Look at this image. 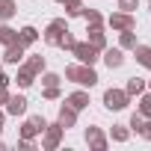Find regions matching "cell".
<instances>
[{
  "instance_id": "obj_1",
  "label": "cell",
  "mask_w": 151,
  "mask_h": 151,
  "mask_svg": "<svg viewBox=\"0 0 151 151\" xmlns=\"http://www.w3.org/2000/svg\"><path fill=\"white\" fill-rule=\"evenodd\" d=\"M65 80H71V83H77V86H95L101 77L95 74V68L92 65H83V62H71V65H65Z\"/></svg>"
},
{
  "instance_id": "obj_2",
  "label": "cell",
  "mask_w": 151,
  "mask_h": 151,
  "mask_svg": "<svg viewBox=\"0 0 151 151\" xmlns=\"http://www.w3.org/2000/svg\"><path fill=\"white\" fill-rule=\"evenodd\" d=\"M77 62H83V65H95L98 59H101V50L98 47H92L89 42H74V47L68 50Z\"/></svg>"
},
{
  "instance_id": "obj_3",
  "label": "cell",
  "mask_w": 151,
  "mask_h": 151,
  "mask_svg": "<svg viewBox=\"0 0 151 151\" xmlns=\"http://www.w3.org/2000/svg\"><path fill=\"white\" fill-rule=\"evenodd\" d=\"M62 136H65V127H62L59 122L47 124V127L42 130V148H45V151H56V148L62 145Z\"/></svg>"
},
{
  "instance_id": "obj_4",
  "label": "cell",
  "mask_w": 151,
  "mask_h": 151,
  "mask_svg": "<svg viewBox=\"0 0 151 151\" xmlns=\"http://www.w3.org/2000/svg\"><path fill=\"white\" fill-rule=\"evenodd\" d=\"M127 104H130V95H127L124 89H116V86H113V89L104 92V107H107L110 113H122Z\"/></svg>"
},
{
  "instance_id": "obj_5",
  "label": "cell",
  "mask_w": 151,
  "mask_h": 151,
  "mask_svg": "<svg viewBox=\"0 0 151 151\" xmlns=\"http://www.w3.org/2000/svg\"><path fill=\"white\" fill-rule=\"evenodd\" d=\"M83 139H86V145L92 148V151H107V145H110V136L101 130V127H86L83 130Z\"/></svg>"
},
{
  "instance_id": "obj_6",
  "label": "cell",
  "mask_w": 151,
  "mask_h": 151,
  "mask_svg": "<svg viewBox=\"0 0 151 151\" xmlns=\"http://www.w3.org/2000/svg\"><path fill=\"white\" fill-rule=\"evenodd\" d=\"M107 24H110L116 33H122V30H136V18H133L130 12H122V9L113 12V15L107 18Z\"/></svg>"
},
{
  "instance_id": "obj_7",
  "label": "cell",
  "mask_w": 151,
  "mask_h": 151,
  "mask_svg": "<svg viewBox=\"0 0 151 151\" xmlns=\"http://www.w3.org/2000/svg\"><path fill=\"white\" fill-rule=\"evenodd\" d=\"M68 30V24H65V18H53L47 27H45V33H42V39L47 42V45H56L59 42V36Z\"/></svg>"
},
{
  "instance_id": "obj_8",
  "label": "cell",
  "mask_w": 151,
  "mask_h": 151,
  "mask_svg": "<svg viewBox=\"0 0 151 151\" xmlns=\"http://www.w3.org/2000/svg\"><path fill=\"white\" fill-rule=\"evenodd\" d=\"M24 56H27V47H24L21 42H12V45H6V50H3V62H6V65H21Z\"/></svg>"
},
{
  "instance_id": "obj_9",
  "label": "cell",
  "mask_w": 151,
  "mask_h": 151,
  "mask_svg": "<svg viewBox=\"0 0 151 151\" xmlns=\"http://www.w3.org/2000/svg\"><path fill=\"white\" fill-rule=\"evenodd\" d=\"M101 59L107 62V68H122L124 65V50L122 47H104L101 50Z\"/></svg>"
},
{
  "instance_id": "obj_10",
  "label": "cell",
  "mask_w": 151,
  "mask_h": 151,
  "mask_svg": "<svg viewBox=\"0 0 151 151\" xmlns=\"http://www.w3.org/2000/svg\"><path fill=\"white\" fill-rule=\"evenodd\" d=\"M27 98L24 95H9V101L3 104V110H6V116H24L27 113Z\"/></svg>"
},
{
  "instance_id": "obj_11",
  "label": "cell",
  "mask_w": 151,
  "mask_h": 151,
  "mask_svg": "<svg viewBox=\"0 0 151 151\" xmlns=\"http://www.w3.org/2000/svg\"><path fill=\"white\" fill-rule=\"evenodd\" d=\"M86 33H89V39H86V42H89L92 47H98V50H104V47H107V33H104V24H92Z\"/></svg>"
},
{
  "instance_id": "obj_12",
  "label": "cell",
  "mask_w": 151,
  "mask_h": 151,
  "mask_svg": "<svg viewBox=\"0 0 151 151\" xmlns=\"http://www.w3.org/2000/svg\"><path fill=\"white\" fill-rule=\"evenodd\" d=\"M56 122L68 130V127H74V124H77V110H74V107H68V104H62L59 107V113H56Z\"/></svg>"
},
{
  "instance_id": "obj_13",
  "label": "cell",
  "mask_w": 151,
  "mask_h": 151,
  "mask_svg": "<svg viewBox=\"0 0 151 151\" xmlns=\"http://www.w3.org/2000/svg\"><path fill=\"white\" fill-rule=\"evenodd\" d=\"M21 65H24V68H30L36 77L47 68V62H45V56H42V53H30V56H24V62H21Z\"/></svg>"
},
{
  "instance_id": "obj_14",
  "label": "cell",
  "mask_w": 151,
  "mask_h": 151,
  "mask_svg": "<svg viewBox=\"0 0 151 151\" xmlns=\"http://www.w3.org/2000/svg\"><path fill=\"white\" fill-rule=\"evenodd\" d=\"M65 104H68V107H74V110L80 113V110H86L92 101H89V92H83V89H80V92H71V95L65 98Z\"/></svg>"
},
{
  "instance_id": "obj_15",
  "label": "cell",
  "mask_w": 151,
  "mask_h": 151,
  "mask_svg": "<svg viewBox=\"0 0 151 151\" xmlns=\"http://www.w3.org/2000/svg\"><path fill=\"white\" fill-rule=\"evenodd\" d=\"M12 80L18 83V89H30V86L36 83V74H33L30 68H24V65H18V74H15Z\"/></svg>"
},
{
  "instance_id": "obj_16",
  "label": "cell",
  "mask_w": 151,
  "mask_h": 151,
  "mask_svg": "<svg viewBox=\"0 0 151 151\" xmlns=\"http://www.w3.org/2000/svg\"><path fill=\"white\" fill-rule=\"evenodd\" d=\"M18 42H21L24 47H30V45H36V42H39V30H36L33 24H27V27H21V30H18Z\"/></svg>"
},
{
  "instance_id": "obj_17",
  "label": "cell",
  "mask_w": 151,
  "mask_h": 151,
  "mask_svg": "<svg viewBox=\"0 0 151 151\" xmlns=\"http://www.w3.org/2000/svg\"><path fill=\"white\" fill-rule=\"evenodd\" d=\"M133 56H136V65L151 68V47H148V45H136V47H133Z\"/></svg>"
},
{
  "instance_id": "obj_18",
  "label": "cell",
  "mask_w": 151,
  "mask_h": 151,
  "mask_svg": "<svg viewBox=\"0 0 151 151\" xmlns=\"http://www.w3.org/2000/svg\"><path fill=\"white\" fill-rule=\"evenodd\" d=\"M136 45H139V42H136V33H133V30H122V33H119V47H122V50H133Z\"/></svg>"
},
{
  "instance_id": "obj_19",
  "label": "cell",
  "mask_w": 151,
  "mask_h": 151,
  "mask_svg": "<svg viewBox=\"0 0 151 151\" xmlns=\"http://www.w3.org/2000/svg\"><path fill=\"white\" fill-rule=\"evenodd\" d=\"M12 42H18V30L3 21V24H0V45L6 47V45H12Z\"/></svg>"
},
{
  "instance_id": "obj_20",
  "label": "cell",
  "mask_w": 151,
  "mask_h": 151,
  "mask_svg": "<svg viewBox=\"0 0 151 151\" xmlns=\"http://www.w3.org/2000/svg\"><path fill=\"white\" fill-rule=\"evenodd\" d=\"M124 92H127V95H130V98H133V95H136V98H139V95H142V92H145V80H142V77H130V80H127V83H124Z\"/></svg>"
},
{
  "instance_id": "obj_21",
  "label": "cell",
  "mask_w": 151,
  "mask_h": 151,
  "mask_svg": "<svg viewBox=\"0 0 151 151\" xmlns=\"http://www.w3.org/2000/svg\"><path fill=\"white\" fill-rule=\"evenodd\" d=\"M110 139H113V142H127V139H130V127H127V124H113Z\"/></svg>"
},
{
  "instance_id": "obj_22",
  "label": "cell",
  "mask_w": 151,
  "mask_h": 151,
  "mask_svg": "<svg viewBox=\"0 0 151 151\" xmlns=\"http://www.w3.org/2000/svg\"><path fill=\"white\" fill-rule=\"evenodd\" d=\"M15 12H18L15 0H0V21H9V18H12Z\"/></svg>"
},
{
  "instance_id": "obj_23",
  "label": "cell",
  "mask_w": 151,
  "mask_h": 151,
  "mask_svg": "<svg viewBox=\"0 0 151 151\" xmlns=\"http://www.w3.org/2000/svg\"><path fill=\"white\" fill-rule=\"evenodd\" d=\"M80 18H86V24H89V27H92V24H104V15H101L98 9H86V6L80 9Z\"/></svg>"
},
{
  "instance_id": "obj_24",
  "label": "cell",
  "mask_w": 151,
  "mask_h": 151,
  "mask_svg": "<svg viewBox=\"0 0 151 151\" xmlns=\"http://www.w3.org/2000/svg\"><path fill=\"white\" fill-rule=\"evenodd\" d=\"M136 110H139L145 119H151V92H142V95H139V104H136Z\"/></svg>"
},
{
  "instance_id": "obj_25",
  "label": "cell",
  "mask_w": 151,
  "mask_h": 151,
  "mask_svg": "<svg viewBox=\"0 0 151 151\" xmlns=\"http://www.w3.org/2000/svg\"><path fill=\"white\" fill-rule=\"evenodd\" d=\"M62 3H65V15L68 18H77L80 9H83V0H62Z\"/></svg>"
},
{
  "instance_id": "obj_26",
  "label": "cell",
  "mask_w": 151,
  "mask_h": 151,
  "mask_svg": "<svg viewBox=\"0 0 151 151\" xmlns=\"http://www.w3.org/2000/svg\"><path fill=\"white\" fill-rule=\"evenodd\" d=\"M74 42H77V39H74V33H71V30H65V33L59 36L56 47H62V50H71V47H74Z\"/></svg>"
},
{
  "instance_id": "obj_27",
  "label": "cell",
  "mask_w": 151,
  "mask_h": 151,
  "mask_svg": "<svg viewBox=\"0 0 151 151\" xmlns=\"http://www.w3.org/2000/svg\"><path fill=\"white\" fill-rule=\"evenodd\" d=\"M42 98H45V101H59V98H62V89H59V86H45V89H42Z\"/></svg>"
},
{
  "instance_id": "obj_28",
  "label": "cell",
  "mask_w": 151,
  "mask_h": 151,
  "mask_svg": "<svg viewBox=\"0 0 151 151\" xmlns=\"http://www.w3.org/2000/svg\"><path fill=\"white\" fill-rule=\"evenodd\" d=\"M39 77H42V86H59V74H53V71H42L39 74Z\"/></svg>"
},
{
  "instance_id": "obj_29",
  "label": "cell",
  "mask_w": 151,
  "mask_h": 151,
  "mask_svg": "<svg viewBox=\"0 0 151 151\" xmlns=\"http://www.w3.org/2000/svg\"><path fill=\"white\" fill-rule=\"evenodd\" d=\"M142 124H145V116H142V113H139V110H136V113H133V116H130V124H127V127H130V130H136V133H139V127H142Z\"/></svg>"
},
{
  "instance_id": "obj_30",
  "label": "cell",
  "mask_w": 151,
  "mask_h": 151,
  "mask_svg": "<svg viewBox=\"0 0 151 151\" xmlns=\"http://www.w3.org/2000/svg\"><path fill=\"white\" fill-rule=\"evenodd\" d=\"M119 9H122V12H130V15H133V12L139 9V0H119Z\"/></svg>"
},
{
  "instance_id": "obj_31",
  "label": "cell",
  "mask_w": 151,
  "mask_h": 151,
  "mask_svg": "<svg viewBox=\"0 0 151 151\" xmlns=\"http://www.w3.org/2000/svg\"><path fill=\"white\" fill-rule=\"evenodd\" d=\"M139 136H142L145 142H151V119H145V124L139 127Z\"/></svg>"
},
{
  "instance_id": "obj_32",
  "label": "cell",
  "mask_w": 151,
  "mask_h": 151,
  "mask_svg": "<svg viewBox=\"0 0 151 151\" xmlns=\"http://www.w3.org/2000/svg\"><path fill=\"white\" fill-rule=\"evenodd\" d=\"M18 148H21V151H33V148H36V142H33V139H24V136H21V139H18Z\"/></svg>"
},
{
  "instance_id": "obj_33",
  "label": "cell",
  "mask_w": 151,
  "mask_h": 151,
  "mask_svg": "<svg viewBox=\"0 0 151 151\" xmlns=\"http://www.w3.org/2000/svg\"><path fill=\"white\" fill-rule=\"evenodd\" d=\"M9 83H12V77H9V74H3V71H0V86H3V89H9Z\"/></svg>"
},
{
  "instance_id": "obj_34",
  "label": "cell",
  "mask_w": 151,
  "mask_h": 151,
  "mask_svg": "<svg viewBox=\"0 0 151 151\" xmlns=\"http://www.w3.org/2000/svg\"><path fill=\"white\" fill-rule=\"evenodd\" d=\"M6 101H9V89H3V86H0V107H3Z\"/></svg>"
},
{
  "instance_id": "obj_35",
  "label": "cell",
  "mask_w": 151,
  "mask_h": 151,
  "mask_svg": "<svg viewBox=\"0 0 151 151\" xmlns=\"http://www.w3.org/2000/svg\"><path fill=\"white\" fill-rule=\"evenodd\" d=\"M3 122H6V110H3V107H0V124H3Z\"/></svg>"
},
{
  "instance_id": "obj_36",
  "label": "cell",
  "mask_w": 151,
  "mask_h": 151,
  "mask_svg": "<svg viewBox=\"0 0 151 151\" xmlns=\"http://www.w3.org/2000/svg\"><path fill=\"white\" fill-rule=\"evenodd\" d=\"M145 89H148V92H151V80H145Z\"/></svg>"
},
{
  "instance_id": "obj_37",
  "label": "cell",
  "mask_w": 151,
  "mask_h": 151,
  "mask_svg": "<svg viewBox=\"0 0 151 151\" xmlns=\"http://www.w3.org/2000/svg\"><path fill=\"white\" fill-rule=\"evenodd\" d=\"M0 71H3V59H0Z\"/></svg>"
},
{
  "instance_id": "obj_38",
  "label": "cell",
  "mask_w": 151,
  "mask_h": 151,
  "mask_svg": "<svg viewBox=\"0 0 151 151\" xmlns=\"http://www.w3.org/2000/svg\"><path fill=\"white\" fill-rule=\"evenodd\" d=\"M0 133H3V124H0Z\"/></svg>"
},
{
  "instance_id": "obj_39",
  "label": "cell",
  "mask_w": 151,
  "mask_h": 151,
  "mask_svg": "<svg viewBox=\"0 0 151 151\" xmlns=\"http://www.w3.org/2000/svg\"><path fill=\"white\" fill-rule=\"evenodd\" d=\"M56 3H62V0H56Z\"/></svg>"
}]
</instances>
